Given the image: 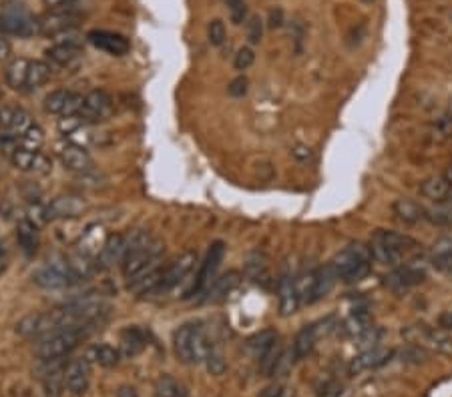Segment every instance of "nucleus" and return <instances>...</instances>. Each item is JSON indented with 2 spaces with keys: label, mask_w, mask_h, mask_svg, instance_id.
Instances as JSON below:
<instances>
[{
  "label": "nucleus",
  "mask_w": 452,
  "mask_h": 397,
  "mask_svg": "<svg viewBox=\"0 0 452 397\" xmlns=\"http://www.w3.org/2000/svg\"><path fill=\"white\" fill-rule=\"evenodd\" d=\"M416 249H418L416 239H412L406 233L392 231V229H376L372 235V243H370L372 259L382 265H390V267L400 265L402 257H408Z\"/></svg>",
  "instance_id": "1"
},
{
  "label": "nucleus",
  "mask_w": 452,
  "mask_h": 397,
  "mask_svg": "<svg viewBox=\"0 0 452 397\" xmlns=\"http://www.w3.org/2000/svg\"><path fill=\"white\" fill-rule=\"evenodd\" d=\"M344 283H360L372 269V253L364 243H350L330 261Z\"/></svg>",
  "instance_id": "2"
},
{
  "label": "nucleus",
  "mask_w": 452,
  "mask_h": 397,
  "mask_svg": "<svg viewBox=\"0 0 452 397\" xmlns=\"http://www.w3.org/2000/svg\"><path fill=\"white\" fill-rule=\"evenodd\" d=\"M85 333H87V328H76L63 329V331L45 335L41 339V343L37 345V355L43 361H56V359L69 355L72 350H76L79 343L83 341Z\"/></svg>",
  "instance_id": "3"
},
{
  "label": "nucleus",
  "mask_w": 452,
  "mask_h": 397,
  "mask_svg": "<svg viewBox=\"0 0 452 397\" xmlns=\"http://www.w3.org/2000/svg\"><path fill=\"white\" fill-rule=\"evenodd\" d=\"M424 279H427V265L422 261L410 259L406 263H400V265L392 267V271L384 275L382 283L392 293L402 295V293H408L412 287L420 285Z\"/></svg>",
  "instance_id": "4"
},
{
  "label": "nucleus",
  "mask_w": 452,
  "mask_h": 397,
  "mask_svg": "<svg viewBox=\"0 0 452 397\" xmlns=\"http://www.w3.org/2000/svg\"><path fill=\"white\" fill-rule=\"evenodd\" d=\"M223 255H225V243L223 241H215L212 243L209 251H207V257L201 263V269L197 273V277L193 281V289H191V297H199L201 301L205 299L209 287L214 285V281L217 279L215 273L223 261Z\"/></svg>",
  "instance_id": "5"
},
{
  "label": "nucleus",
  "mask_w": 452,
  "mask_h": 397,
  "mask_svg": "<svg viewBox=\"0 0 452 397\" xmlns=\"http://www.w3.org/2000/svg\"><path fill=\"white\" fill-rule=\"evenodd\" d=\"M161 245L159 243H151L149 247L139 249V251H131L127 253L121 261V269H123V277L127 281L135 279L139 275H143L147 271L157 267V261L161 257Z\"/></svg>",
  "instance_id": "6"
},
{
  "label": "nucleus",
  "mask_w": 452,
  "mask_h": 397,
  "mask_svg": "<svg viewBox=\"0 0 452 397\" xmlns=\"http://www.w3.org/2000/svg\"><path fill=\"white\" fill-rule=\"evenodd\" d=\"M39 32V23L24 10V8H6L0 14V34H12V36H32Z\"/></svg>",
  "instance_id": "7"
},
{
  "label": "nucleus",
  "mask_w": 452,
  "mask_h": 397,
  "mask_svg": "<svg viewBox=\"0 0 452 397\" xmlns=\"http://www.w3.org/2000/svg\"><path fill=\"white\" fill-rule=\"evenodd\" d=\"M406 335L422 347L436 351V353H452V337L449 335V331L436 328H412L406 331Z\"/></svg>",
  "instance_id": "8"
},
{
  "label": "nucleus",
  "mask_w": 452,
  "mask_h": 397,
  "mask_svg": "<svg viewBox=\"0 0 452 397\" xmlns=\"http://www.w3.org/2000/svg\"><path fill=\"white\" fill-rule=\"evenodd\" d=\"M32 281H34L39 287H43V289H63V287L74 283L67 261H65V263H56V261H54V263H48L45 267L37 269V271L32 273Z\"/></svg>",
  "instance_id": "9"
},
{
  "label": "nucleus",
  "mask_w": 452,
  "mask_h": 397,
  "mask_svg": "<svg viewBox=\"0 0 452 397\" xmlns=\"http://www.w3.org/2000/svg\"><path fill=\"white\" fill-rule=\"evenodd\" d=\"M45 54L50 63H54L59 67H69L83 54L81 39L74 36L71 30V32H67V39H56V43L52 47H48Z\"/></svg>",
  "instance_id": "10"
},
{
  "label": "nucleus",
  "mask_w": 452,
  "mask_h": 397,
  "mask_svg": "<svg viewBox=\"0 0 452 397\" xmlns=\"http://www.w3.org/2000/svg\"><path fill=\"white\" fill-rule=\"evenodd\" d=\"M195 261H197V255H195L193 251H187V253H183V255H179V257L175 259L169 267H165V271H163V281H161L157 293H161V291L165 293L169 289H173L175 285H179V283L185 279L191 271H193Z\"/></svg>",
  "instance_id": "11"
},
{
  "label": "nucleus",
  "mask_w": 452,
  "mask_h": 397,
  "mask_svg": "<svg viewBox=\"0 0 452 397\" xmlns=\"http://www.w3.org/2000/svg\"><path fill=\"white\" fill-rule=\"evenodd\" d=\"M87 41L95 48L107 52V54H113V56H123L131 48V43L123 34L111 32V30H91L87 34Z\"/></svg>",
  "instance_id": "12"
},
{
  "label": "nucleus",
  "mask_w": 452,
  "mask_h": 397,
  "mask_svg": "<svg viewBox=\"0 0 452 397\" xmlns=\"http://www.w3.org/2000/svg\"><path fill=\"white\" fill-rule=\"evenodd\" d=\"M76 23H79V17L72 12L71 8H59V10L47 14L39 23V32L48 34V36H59V34L71 32Z\"/></svg>",
  "instance_id": "13"
},
{
  "label": "nucleus",
  "mask_w": 452,
  "mask_h": 397,
  "mask_svg": "<svg viewBox=\"0 0 452 397\" xmlns=\"http://www.w3.org/2000/svg\"><path fill=\"white\" fill-rule=\"evenodd\" d=\"M91 381V369L87 359H72L65 369V385L72 396H85Z\"/></svg>",
  "instance_id": "14"
},
{
  "label": "nucleus",
  "mask_w": 452,
  "mask_h": 397,
  "mask_svg": "<svg viewBox=\"0 0 452 397\" xmlns=\"http://www.w3.org/2000/svg\"><path fill=\"white\" fill-rule=\"evenodd\" d=\"M107 239H109V233H107L105 225H99V223L89 225V227L83 231V235H81L79 243H76L79 253H83V255H87V257L96 259V255L103 251Z\"/></svg>",
  "instance_id": "15"
},
{
  "label": "nucleus",
  "mask_w": 452,
  "mask_h": 397,
  "mask_svg": "<svg viewBox=\"0 0 452 397\" xmlns=\"http://www.w3.org/2000/svg\"><path fill=\"white\" fill-rule=\"evenodd\" d=\"M61 163H63L65 169H69L72 173H89L93 169L91 155L85 151L83 144H76V142H69L67 147H63Z\"/></svg>",
  "instance_id": "16"
},
{
  "label": "nucleus",
  "mask_w": 452,
  "mask_h": 397,
  "mask_svg": "<svg viewBox=\"0 0 452 397\" xmlns=\"http://www.w3.org/2000/svg\"><path fill=\"white\" fill-rule=\"evenodd\" d=\"M111 107V98L105 91H91L85 96L83 109L79 113V117L83 118L85 122H96L109 113Z\"/></svg>",
  "instance_id": "17"
},
{
  "label": "nucleus",
  "mask_w": 452,
  "mask_h": 397,
  "mask_svg": "<svg viewBox=\"0 0 452 397\" xmlns=\"http://www.w3.org/2000/svg\"><path fill=\"white\" fill-rule=\"evenodd\" d=\"M125 247H127V237L125 235H109L103 251L96 255V269H109L115 263H121L125 257Z\"/></svg>",
  "instance_id": "18"
},
{
  "label": "nucleus",
  "mask_w": 452,
  "mask_h": 397,
  "mask_svg": "<svg viewBox=\"0 0 452 397\" xmlns=\"http://www.w3.org/2000/svg\"><path fill=\"white\" fill-rule=\"evenodd\" d=\"M278 295H280V313L284 317H289L298 311L300 307V295H298V287H296V279L289 275V273H284L280 277V283H278Z\"/></svg>",
  "instance_id": "19"
},
{
  "label": "nucleus",
  "mask_w": 452,
  "mask_h": 397,
  "mask_svg": "<svg viewBox=\"0 0 452 397\" xmlns=\"http://www.w3.org/2000/svg\"><path fill=\"white\" fill-rule=\"evenodd\" d=\"M197 323H185L173 333V350L183 363H195L193 357V337Z\"/></svg>",
  "instance_id": "20"
},
{
  "label": "nucleus",
  "mask_w": 452,
  "mask_h": 397,
  "mask_svg": "<svg viewBox=\"0 0 452 397\" xmlns=\"http://www.w3.org/2000/svg\"><path fill=\"white\" fill-rule=\"evenodd\" d=\"M238 285V271H227V273H223L221 277H217V279L214 281V285L209 287V291H207V295H205L203 301H207V303H221V301H225V299L236 291Z\"/></svg>",
  "instance_id": "21"
},
{
  "label": "nucleus",
  "mask_w": 452,
  "mask_h": 397,
  "mask_svg": "<svg viewBox=\"0 0 452 397\" xmlns=\"http://www.w3.org/2000/svg\"><path fill=\"white\" fill-rule=\"evenodd\" d=\"M87 209V203L79 197H56L47 207L48 219H69L79 217Z\"/></svg>",
  "instance_id": "22"
},
{
  "label": "nucleus",
  "mask_w": 452,
  "mask_h": 397,
  "mask_svg": "<svg viewBox=\"0 0 452 397\" xmlns=\"http://www.w3.org/2000/svg\"><path fill=\"white\" fill-rule=\"evenodd\" d=\"M390 351L382 350L380 345L376 347H370V350H364L360 355H356L350 363V374L356 375L360 372H366V369H372V367H378L382 363H386L390 359Z\"/></svg>",
  "instance_id": "23"
},
{
  "label": "nucleus",
  "mask_w": 452,
  "mask_h": 397,
  "mask_svg": "<svg viewBox=\"0 0 452 397\" xmlns=\"http://www.w3.org/2000/svg\"><path fill=\"white\" fill-rule=\"evenodd\" d=\"M320 337V328L316 323H309L298 331L296 339H294V345H291V353H294V359L296 361H302L309 357V353L316 347V341Z\"/></svg>",
  "instance_id": "24"
},
{
  "label": "nucleus",
  "mask_w": 452,
  "mask_h": 397,
  "mask_svg": "<svg viewBox=\"0 0 452 397\" xmlns=\"http://www.w3.org/2000/svg\"><path fill=\"white\" fill-rule=\"evenodd\" d=\"M392 213L398 221H402L406 225H416L420 221L427 219V211L422 205H418L412 199H396L392 203Z\"/></svg>",
  "instance_id": "25"
},
{
  "label": "nucleus",
  "mask_w": 452,
  "mask_h": 397,
  "mask_svg": "<svg viewBox=\"0 0 452 397\" xmlns=\"http://www.w3.org/2000/svg\"><path fill=\"white\" fill-rule=\"evenodd\" d=\"M338 281H340V275H338V271L333 269L332 263H326L324 267H320V269L316 271V285H314L311 303L324 299V297L332 291L333 287H336Z\"/></svg>",
  "instance_id": "26"
},
{
  "label": "nucleus",
  "mask_w": 452,
  "mask_h": 397,
  "mask_svg": "<svg viewBox=\"0 0 452 397\" xmlns=\"http://www.w3.org/2000/svg\"><path fill=\"white\" fill-rule=\"evenodd\" d=\"M119 343V351L123 357H135L145 350L147 339H145V333L139 328H125L121 331Z\"/></svg>",
  "instance_id": "27"
},
{
  "label": "nucleus",
  "mask_w": 452,
  "mask_h": 397,
  "mask_svg": "<svg viewBox=\"0 0 452 397\" xmlns=\"http://www.w3.org/2000/svg\"><path fill=\"white\" fill-rule=\"evenodd\" d=\"M17 241H19V247L23 249L26 255H32L39 249V243H41L37 223H32L30 219L19 221V225H17Z\"/></svg>",
  "instance_id": "28"
},
{
  "label": "nucleus",
  "mask_w": 452,
  "mask_h": 397,
  "mask_svg": "<svg viewBox=\"0 0 452 397\" xmlns=\"http://www.w3.org/2000/svg\"><path fill=\"white\" fill-rule=\"evenodd\" d=\"M276 343H278V331L274 328H267L258 331L256 335H251V337L245 341V350L249 351L254 357L260 359V357H263Z\"/></svg>",
  "instance_id": "29"
},
{
  "label": "nucleus",
  "mask_w": 452,
  "mask_h": 397,
  "mask_svg": "<svg viewBox=\"0 0 452 397\" xmlns=\"http://www.w3.org/2000/svg\"><path fill=\"white\" fill-rule=\"evenodd\" d=\"M451 187L452 185L444 179V175H434V177H429L420 183V195L438 203V201H444L449 197Z\"/></svg>",
  "instance_id": "30"
},
{
  "label": "nucleus",
  "mask_w": 452,
  "mask_h": 397,
  "mask_svg": "<svg viewBox=\"0 0 452 397\" xmlns=\"http://www.w3.org/2000/svg\"><path fill=\"white\" fill-rule=\"evenodd\" d=\"M28 67H30V61L28 58H14L4 72V78H6V85L14 91L26 87V74H28Z\"/></svg>",
  "instance_id": "31"
},
{
  "label": "nucleus",
  "mask_w": 452,
  "mask_h": 397,
  "mask_svg": "<svg viewBox=\"0 0 452 397\" xmlns=\"http://www.w3.org/2000/svg\"><path fill=\"white\" fill-rule=\"evenodd\" d=\"M67 265H69V271H71L74 281L89 279L93 275V271L96 269V263L93 261V257H87L83 253L71 255V257L67 259Z\"/></svg>",
  "instance_id": "32"
},
{
  "label": "nucleus",
  "mask_w": 452,
  "mask_h": 397,
  "mask_svg": "<svg viewBox=\"0 0 452 397\" xmlns=\"http://www.w3.org/2000/svg\"><path fill=\"white\" fill-rule=\"evenodd\" d=\"M432 263L438 269H452V235L440 237L432 247Z\"/></svg>",
  "instance_id": "33"
},
{
  "label": "nucleus",
  "mask_w": 452,
  "mask_h": 397,
  "mask_svg": "<svg viewBox=\"0 0 452 397\" xmlns=\"http://www.w3.org/2000/svg\"><path fill=\"white\" fill-rule=\"evenodd\" d=\"M427 211V221H430L436 227H451L452 225V201L444 199L438 201L436 205H432Z\"/></svg>",
  "instance_id": "34"
},
{
  "label": "nucleus",
  "mask_w": 452,
  "mask_h": 397,
  "mask_svg": "<svg viewBox=\"0 0 452 397\" xmlns=\"http://www.w3.org/2000/svg\"><path fill=\"white\" fill-rule=\"evenodd\" d=\"M89 357L99 363L101 367H115L117 363H119L121 359V351L115 350L113 345H109V343H101V345H95L91 353H89Z\"/></svg>",
  "instance_id": "35"
},
{
  "label": "nucleus",
  "mask_w": 452,
  "mask_h": 397,
  "mask_svg": "<svg viewBox=\"0 0 452 397\" xmlns=\"http://www.w3.org/2000/svg\"><path fill=\"white\" fill-rule=\"evenodd\" d=\"M52 70L50 65L45 61H30V67H28V74H26V87L28 89H39L47 83L50 78Z\"/></svg>",
  "instance_id": "36"
},
{
  "label": "nucleus",
  "mask_w": 452,
  "mask_h": 397,
  "mask_svg": "<svg viewBox=\"0 0 452 397\" xmlns=\"http://www.w3.org/2000/svg\"><path fill=\"white\" fill-rule=\"evenodd\" d=\"M30 127H32V118H30V115H28L26 111H23V109H14L12 118H10V125H8V129H4V131H8L10 135H14V137L21 139Z\"/></svg>",
  "instance_id": "37"
},
{
  "label": "nucleus",
  "mask_w": 452,
  "mask_h": 397,
  "mask_svg": "<svg viewBox=\"0 0 452 397\" xmlns=\"http://www.w3.org/2000/svg\"><path fill=\"white\" fill-rule=\"evenodd\" d=\"M314 285H316V271L302 273V275L296 279L298 295H300V303L311 305V297H314Z\"/></svg>",
  "instance_id": "38"
},
{
  "label": "nucleus",
  "mask_w": 452,
  "mask_h": 397,
  "mask_svg": "<svg viewBox=\"0 0 452 397\" xmlns=\"http://www.w3.org/2000/svg\"><path fill=\"white\" fill-rule=\"evenodd\" d=\"M67 98H69V91H63V89H56L52 93H48L45 96V111L50 115H63L65 111V105H67Z\"/></svg>",
  "instance_id": "39"
},
{
  "label": "nucleus",
  "mask_w": 452,
  "mask_h": 397,
  "mask_svg": "<svg viewBox=\"0 0 452 397\" xmlns=\"http://www.w3.org/2000/svg\"><path fill=\"white\" fill-rule=\"evenodd\" d=\"M45 144V131L39 127V125H32L23 137H21V147L28 149V151H34V153H41V147Z\"/></svg>",
  "instance_id": "40"
},
{
  "label": "nucleus",
  "mask_w": 452,
  "mask_h": 397,
  "mask_svg": "<svg viewBox=\"0 0 452 397\" xmlns=\"http://www.w3.org/2000/svg\"><path fill=\"white\" fill-rule=\"evenodd\" d=\"M37 157H39V153L28 151V149H24V147H17V151L10 155V161H12V164H14L17 169H21V171H32V169H34V163H37Z\"/></svg>",
  "instance_id": "41"
},
{
  "label": "nucleus",
  "mask_w": 452,
  "mask_h": 397,
  "mask_svg": "<svg viewBox=\"0 0 452 397\" xmlns=\"http://www.w3.org/2000/svg\"><path fill=\"white\" fill-rule=\"evenodd\" d=\"M245 39H247V43H249L251 47H256V45L262 43L263 21L258 14H254V17L247 19V23H245Z\"/></svg>",
  "instance_id": "42"
},
{
  "label": "nucleus",
  "mask_w": 452,
  "mask_h": 397,
  "mask_svg": "<svg viewBox=\"0 0 452 397\" xmlns=\"http://www.w3.org/2000/svg\"><path fill=\"white\" fill-rule=\"evenodd\" d=\"M39 325H41V313L26 315L17 323V333L23 335V337H37L39 335Z\"/></svg>",
  "instance_id": "43"
},
{
  "label": "nucleus",
  "mask_w": 452,
  "mask_h": 397,
  "mask_svg": "<svg viewBox=\"0 0 452 397\" xmlns=\"http://www.w3.org/2000/svg\"><path fill=\"white\" fill-rule=\"evenodd\" d=\"M207 39H209V43H212L214 47H221V45L225 43V39H227V28H225L223 21L215 19V21L209 23V26H207Z\"/></svg>",
  "instance_id": "44"
},
{
  "label": "nucleus",
  "mask_w": 452,
  "mask_h": 397,
  "mask_svg": "<svg viewBox=\"0 0 452 397\" xmlns=\"http://www.w3.org/2000/svg\"><path fill=\"white\" fill-rule=\"evenodd\" d=\"M254 63H256V52H254V48H239L238 54H236V61H234V67L238 70H247Z\"/></svg>",
  "instance_id": "45"
},
{
  "label": "nucleus",
  "mask_w": 452,
  "mask_h": 397,
  "mask_svg": "<svg viewBox=\"0 0 452 397\" xmlns=\"http://www.w3.org/2000/svg\"><path fill=\"white\" fill-rule=\"evenodd\" d=\"M205 365H207V372L212 375H221L225 372V359L219 351H209V355L205 357Z\"/></svg>",
  "instance_id": "46"
},
{
  "label": "nucleus",
  "mask_w": 452,
  "mask_h": 397,
  "mask_svg": "<svg viewBox=\"0 0 452 397\" xmlns=\"http://www.w3.org/2000/svg\"><path fill=\"white\" fill-rule=\"evenodd\" d=\"M83 103H85V96L79 93H69L67 98V105H65V111H63V117H76L83 109Z\"/></svg>",
  "instance_id": "47"
},
{
  "label": "nucleus",
  "mask_w": 452,
  "mask_h": 397,
  "mask_svg": "<svg viewBox=\"0 0 452 397\" xmlns=\"http://www.w3.org/2000/svg\"><path fill=\"white\" fill-rule=\"evenodd\" d=\"M225 4L229 6V14H232V21L236 24H241L247 17V8H245V2L243 0H225Z\"/></svg>",
  "instance_id": "48"
},
{
  "label": "nucleus",
  "mask_w": 452,
  "mask_h": 397,
  "mask_svg": "<svg viewBox=\"0 0 452 397\" xmlns=\"http://www.w3.org/2000/svg\"><path fill=\"white\" fill-rule=\"evenodd\" d=\"M247 89H249V83H247V78L245 76H238V78H234L232 83H229V87H227V93L232 94V96H245L247 94Z\"/></svg>",
  "instance_id": "49"
},
{
  "label": "nucleus",
  "mask_w": 452,
  "mask_h": 397,
  "mask_svg": "<svg viewBox=\"0 0 452 397\" xmlns=\"http://www.w3.org/2000/svg\"><path fill=\"white\" fill-rule=\"evenodd\" d=\"M340 396H342V385H340V381H336V379L326 381V383L320 387V391H318V397H340Z\"/></svg>",
  "instance_id": "50"
},
{
  "label": "nucleus",
  "mask_w": 452,
  "mask_h": 397,
  "mask_svg": "<svg viewBox=\"0 0 452 397\" xmlns=\"http://www.w3.org/2000/svg\"><path fill=\"white\" fill-rule=\"evenodd\" d=\"M267 26H269L271 30L284 26V10H282L280 6H276V8H271V10L267 12Z\"/></svg>",
  "instance_id": "51"
},
{
  "label": "nucleus",
  "mask_w": 452,
  "mask_h": 397,
  "mask_svg": "<svg viewBox=\"0 0 452 397\" xmlns=\"http://www.w3.org/2000/svg\"><path fill=\"white\" fill-rule=\"evenodd\" d=\"M286 394V387L282 383H271L267 387H263L260 391V397H284Z\"/></svg>",
  "instance_id": "52"
},
{
  "label": "nucleus",
  "mask_w": 452,
  "mask_h": 397,
  "mask_svg": "<svg viewBox=\"0 0 452 397\" xmlns=\"http://www.w3.org/2000/svg\"><path fill=\"white\" fill-rule=\"evenodd\" d=\"M291 155L298 161H308V159H311V149L306 147V144H298V147L291 149Z\"/></svg>",
  "instance_id": "53"
},
{
  "label": "nucleus",
  "mask_w": 452,
  "mask_h": 397,
  "mask_svg": "<svg viewBox=\"0 0 452 397\" xmlns=\"http://www.w3.org/2000/svg\"><path fill=\"white\" fill-rule=\"evenodd\" d=\"M50 167H52V164H50V161H48L47 157L39 153V157H37V163H34V169H32V171H37V173H43V175H45V173L50 171Z\"/></svg>",
  "instance_id": "54"
},
{
  "label": "nucleus",
  "mask_w": 452,
  "mask_h": 397,
  "mask_svg": "<svg viewBox=\"0 0 452 397\" xmlns=\"http://www.w3.org/2000/svg\"><path fill=\"white\" fill-rule=\"evenodd\" d=\"M43 2H45L47 6H50V8H56V10H59V8H67V6L71 8V4H74L76 0H43Z\"/></svg>",
  "instance_id": "55"
},
{
  "label": "nucleus",
  "mask_w": 452,
  "mask_h": 397,
  "mask_svg": "<svg viewBox=\"0 0 452 397\" xmlns=\"http://www.w3.org/2000/svg\"><path fill=\"white\" fill-rule=\"evenodd\" d=\"M117 397H139V396H137V389H135V387L121 385L119 389H117Z\"/></svg>",
  "instance_id": "56"
},
{
  "label": "nucleus",
  "mask_w": 452,
  "mask_h": 397,
  "mask_svg": "<svg viewBox=\"0 0 452 397\" xmlns=\"http://www.w3.org/2000/svg\"><path fill=\"white\" fill-rule=\"evenodd\" d=\"M440 129H442V133L446 135V137H451L452 135V117H442L440 118Z\"/></svg>",
  "instance_id": "57"
},
{
  "label": "nucleus",
  "mask_w": 452,
  "mask_h": 397,
  "mask_svg": "<svg viewBox=\"0 0 452 397\" xmlns=\"http://www.w3.org/2000/svg\"><path fill=\"white\" fill-rule=\"evenodd\" d=\"M10 54V43L4 39V34H0V61L6 58Z\"/></svg>",
  "instance_id": "58"
},
{
  "label": "nucleus",
  "mask_w": 452,
  "mask_h": 397,
  "mask_svg": "<svg viewBox=\"0 0 452 397\" xmlns=\"http://www.w3.org/2000/svg\"><path fill=\"white\" fill-rule=\"evenodd\" d=\"M440 329H444V331H451L452 329V311H446L440 317Z\"/></svg>",
  "instance_id": "59"
},
{
  "label": "nucleus",
  "mask_w": 452,
  "mask_h": 397,
  "mask_svg": "<svg viewBox=\"0 0 452 397\" xmlns=\"http://www.w3.org/2000/svg\"><path fill=\"white\" fill-rule=\"evenodd\" d=\"M6 263H8V251H6V245L0 243V273L6 269Z\"/></svg>",
  "instance_id": "60"
},
{
  "label": "nucleus",
  "mask_w": 452,
  "mask_h": 397,
  "mask_svg": "<svg viewBox=\"0 0 452 397\" xmlns=\"http://www.w3.org/2000/svg\"><path fill=\"white\" fill-rule=\"evenodd\" d=\"M444 179H446V181H449V183L452 185V164L449 167V169H446V171H444Z\"/></svg>",
  "instance_id": "61"
},
{
  "label": "nucleus",
  "mask_w": 452,
  "mask_h": 397,
  "mask_svg": "<svg viewBox=\"0 0 452 397\" xmlns=\"http://www.w3.org/2000/svg\"><path fill=\"white\" fill-rule=\"evenodd\" d=\"M360 2H364V4H372L374 0H360Z\"/></svg>",
  "instance_id": "62"
},
{
  "label": "nucleus",
  "mask_w": 452,
  "mask_h": 397,
  "mask_svg": "<svg viewBox=\"0 0 452 397\" xmlns=\"http://www.w3.org/2000/svg\"><path fill=\"white\" fill-rule=\"evenodd\" d=\"M446 199H449V201H452V187H451V191H449V197H446Z\"/></svg>",
  "instance_id": "63"
},
{
  "label": "nucleus",
  "mask_w": 452,
  "mask_h": 397,
  "mask_svg": "<svg viewBox=\"0 0 452 397\" xmlns=\"http://www.w3.org/2000/svg\"><path fill=\"white\" fill-rule=\"evenodd\" d=\"M0 129H2V127H0Z\"/></svg>",
  "instance_id": "64"
}]
</instances>
